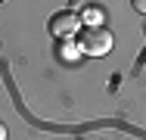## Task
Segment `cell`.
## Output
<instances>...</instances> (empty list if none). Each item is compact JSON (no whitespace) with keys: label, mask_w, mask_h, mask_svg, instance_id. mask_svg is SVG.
Listing matches in <instances>:
<instances>
[{"label":"cell","mask_w":146,"mask_h":140,"mask_svg":"<svg viewBox=\"0 0 146 140\" xmlns=\"http://www.w3.org/2000/svg\"><path fill=\"white\" fill-rule=\"evenodd\" d=\"M78 44L87 56H106L112 50V31L106 25H87V28H81Z\"/></svg>","instance_id":"6da1fadb"},{"label":"cell","mask_w":146,"mask_h":140,"mask_svg":"<svg viewBox=\"0 0 146 140\" xmlns=\"http://www.w3.org/2000/svg\"><path fill=\"white\" fill-rule=\"evenodd\" d=\"M84 25L81 22V16L75 13V9H62L56 13L53 19H50V31L56 34V37H68V34H78V28Z\"/></svg>","instance_id":"7a4b0ae2"},{"label":"cell","mask_w":146,"mask_h":140,"mask_svg":"<svg viewBox=\"0 0 146 140\" xmlns=\"http://www.w3.org/2000/svg\"><path fill=\"white\" fill-rule=\"evenodd\" d=\"M84 16H87L90 22H96V19H100V9H96V6H87V9H84Z\"/></svg>","instance_id":"3957f363"},{"label":"cell","mask_w":146,"mask_h":140,"mask_svg":"<svg viewBox=\"0 0 146 140\" xmlns=\"http://www.w3.org/2000/svg\"><path fill=\"white\" fill-rule=\"evenodd\" d=\"M131 3H134V9H137V13H146V0H131Z\"/></svg>","instance_id":"277c9868"},{"label":"cell","mask_w":146,"mask_h":140,"mask_svg":"<svg viewBox=\"0 0 146 140\" xmlns=\"http://www.w3.org/2000/svg\"><path fill=\"white\" fill-rule=\"evenodd\" d=\"M0 140H6V131H3V125H0Z\"/></svg>","instance_id":"5b68a950"}]
</instances>
